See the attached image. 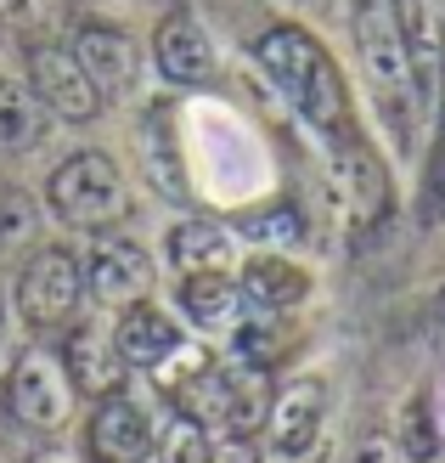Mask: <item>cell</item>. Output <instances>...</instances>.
Instances as JSON below:
<instances>
[{
  "label": "cell",
  "instance_id": "6da1fadb",
  "mask_svg": "<svg viewBox=\"0 0 445 463\" xmlns=\"http://www.w3.org/2000/svg\"><path fill=\"white\" fill-rule=\"evenodd\" d=\"M254 62L260 74L271 80V90L283 97L304 130H316L327 153L356 142L361 125H356V108H349V85H344V68L333 62V52L299 23H271V29L254 40Z\"/></svg>",
  "mask_w": 445,
  "mask_h": 463
},
{
  "label": "cell",
  "instance_id": "7a4b0ae2",
  "mask_svg": "<svg viewBox=\"0 0 445 463\" xmlns=\"http://www.w3.org/2000/svg\"><path fill=\"white\" fill-rule=\"evenodd\" d=\"M356 52H361V74H366V97L378 108L384 130L394 136V147L412 153L417 130H423L429 97L412 74V57L401 45V29L389 17V0H361L356 6Z\"/></svg>",
  "mask_w": 445,
  "mask_h": 463
},
{
  "label": "cell",
  "instance_id": "3957f363",
  "mask_svg": "<svg viewBox=\"0 0 445 463\" xmlns=\"http://www.w3.org/2000/svg\"><path fill=\"white\" fill-rule=\"evenodd\" d=\"M45 203H51V215L62 226H74V232H107V226H119L130 215V181H125L119 165H113V153L79 147L51 170Z\"/></svg>",
  "mask_w": 445,
  "mask_h": 463
},
{
  "label": "cell",
  "instance_id": "277c9868",
  "mask_svg": "<svg viewBox=\"0 0 445 463\" xmlns=\"http://www.w3.org/2000/svg\"><path fill=\"white\" fill-rule=\"evenodd\" d=\"M85 306V260L68 243H34L17 266V317L34 334H62Z\"/></svg>",
  "mask_w": 445,
  "mask_h": 463
},
{
  "label": "cell",
  "instance_id": "5b68a950",
  "mask_svg": "<svg viewBox=\"0 0 445 463\" xmlns=\"http://www.w3.org/2000/svg\"><path fill=\"white\" fill-rule=\"evenodd\" d=\"M74 402H79V390L74 379H68V367L57 351H23L12 362V373H6V412L23 424V430H34V435H51L62 430L68 419H74Z\"/></svg>",
  "mask_w": 445,
  "mask_h": 463
},
{
  "label": "cell",
  "instance_id": "8992f818",
  "mask_svg": "<svg viewBox=\"0 0 445 463\" xmlns=\"http://www.w3.org/2000/svg\"><path fill=\"white\" fill-rule=\"evenodd\" d=\"M153 254L147 243L125 238V232H90V249H85V294L107 311H125L135 299L153 294Z\"/></svg>",
  "mask_w": 445,
  "mask_h": 463
},
{
  "label": "cell",
  "instance_id": "52a82bcc",
  "mask_svg": "<svg viewBox=\"0 0 445 463\" xmlns=\"http://www.w3.org/2000/svg\"><path fill=\"white\" fill-rule=\"evenodd\" d=\"M321 430H327V379L321 373H299L271 396L265 412V452L276 463H304L321 447Z\"/></svg>",
  "mask_w": 445,
  "mask_h": 463
},
{
  "label": "cell",
  "instance_id": "ba28073f",
  "mask_svg": "<svg viewBox=\"0 0 445 463\" xmlns=\"http://www.w3.org/2000/svg\"><path fill=\"white\" fill-rule=\"evenodd\" d=\"M29 85H34V97L51 108V119H62V125H90L102 113V97H97V85H90V74L79 68L74 45L34 40L29 45Z\"/></svg>",
  "mask_w": 445,
  "mask_h": 463
},
{
  "label": "cell",
  "instance_id": "9c48e42d",
  "mask_svg": "<svg viewBox=\"0 0 445 463\" xmlns=\"http://www.w3.org/2000/svg\"><path fill=\"white\" fill-rule=\"evenodd\" d=\"M158 430L147 419V407L113 390V396H97L85 419V463H153Z\"/></svg>",
  "mask_w": 445,
  "mask_h": 463
},
{
  "label": "cell",
  "instance_id": "30bf717a",
  "mask_svg": "<svg viewBox=\"0 0 445 463\" xmlns=\"http://www.w3.org/2000/svg\"><path fill=\"white\" fill-rule=\"evenodd\" d=\"M74 57L90 74V85H97L102 108L107 102H130L135 85H142V45H135L125 29H113V23H85L74 34Z\"/></svg>",
  "mask_w": 445,
  "mask_h": 463
},
{
  "label": "cell",
  "instance_id": "8fae6325",
  "mask_svg": "<svg viewBox=\"0 0 445 463\" xmlns=\"http://www.w3.org/2000/svg\"><path fill=\"white\" fill-rule=\"evenodd\" d=\"M153 68L170 85H209L215 80V40H209V29L198 23L192 6H170L158 17V29H153Z\"/></svg>",
  "mask_w": 445,
  "mask_h": 463
},
{
  "label": "cell",
  "instance_id": "7c38bea8",
  "mask_svg": "<svg viewBox=\"0 0 445 463\" xmlns=\"http://www.w3.org/2000/svg\"><path fill=\"white\" fill-rule=\"evenodd\" d=\"M113 345H119L125 367H135V373H158V367L186 345V328L147 294V299H135V306L119 311V322H113Z\"/></svg>",
  "mask_w": 445,
  "mask_h": 463
},
{
  "label": "cell",
  "instance_id": "4fadbf2b",
  "mask_svg": "<svg viewBox=\"0 0 445 463\" xmlns=\"http://www.w3.org/2000/svg\"><path fill=\"white\" fill-rule=\"evenodd\" d=\"M389 17L401 29V45L412 57V74L434 102L445 90V0H389Z\"/></svg>",
  "mask_w": 445,
  "mask_h": 463
},
{
  "label": "cell",
  "instance_id": "5bb4252c",
  "mask_svg": "<svg viewBox=\"0 0 445 463\" xmlns=\"http://www.w3.org/2000/svg\"><path fill=\"white\" fill-rule=\"evenodd\" d=\"M333 187H338V198H344V210L356 215V226L384 221L389 203H394V193H389V170H384V158L372 153L366 136L333 147Z\"/></svg>",
  "mask_w": 445,
  "mask_h": 463
},
{
  "label": "cell",
  "instance_id": "9a60e30c",
  "mask_svg": "<svg viewBox=\"0 0 445 463\" xmlns=\"http://www.w3.org/2000/svg\"><path fill=\"white\" fill-rule=\"evenodd\" d=\"M237 288H243L248 311L288 317V311H299L304 299H311V271L283 249H260V254H248V260H237Z\"/></svg>",
  "mask_w": 445,
  "mask_h": 463
},
{
  "label": "cell",
  "instance_id": "2e32d148",
  "mask_svg": "<svg viewBox=\"0 0 445 463\" xmlns=\"http://www.w3.org/2000/svg\"><path fill=\"white\" fill-rule=\"evenodd\" d=\"M62 367L68 379H74L79 396H113V390H125V356L119 345H113V328H97V322H68V339H62Z\"/></svg>",
  "mask_w": 445,
  "mask_h": 463
},
{
  "label": "cell",
  "instance_id": "e0dca14e",
  "mask_svg": "<svg viewBox=\"0 0 445 463\" xmlns=\"http://www.w3.org/2000/svg\"><path fill=\"white\" fill-rule=\"evenodd\" d=\"M175 306L203 334H231L248 311L243 288H237V271H186V277H175Z\"/></svg>",
  "mask_w": 445,
  "mask_h": 463
},
{
  "label": "cell",
  "instance_id": "ac0fdd59",
  "mask_svg": "<svg viewBox=\"0 0 445 463\" xmlns=\"http://www.w3.org/2000/svg\"><path fill=\"white\" fill-rule=\"evenodd\" d=\"M163 260H170L175 277L186 271H231L237 266V232L220 226V221H203V215H186L170 226L163 238Z\"/></svg>",
  "mask_w": 445,
  "mask_h": 463
},
{
  "label": "cell",
  "instance_id": "d6986e66",
  "mask_svg": "<svg viewBox=\"0 0 445 463\" xmlns=\"http://www.w3.org/2000/svg\"><path fill=\"white\" fill-rule=\"evenodd\" d=\"M51 130V108L29 80H0V153H34Z\"/></svg>",
  "mask_w": 445,
  "mask_h": 463
},
{
  "label": "cell",
  "instance_id": "ffe728a7",
  "mask_svg": "<svg viewBox=\"0 0 445 463\" xmlns=\"http://www.w3.org/2000/svg\"><path fill=\"white\" fill-rule=\"evenodd\" d=\"M142 170L163 198H186V158L175 147V125H170V108H147V125H142Z\"/></svg>",
  "mask_w": 445,
  "mask_h": 463
},
{
  "label": "cell",
  "instance_id": "44dd1931",
  "mask_svg": "<svg viewBox=\"0 0 445 463\" xmlns=\"http://www.w3.org/2000/svg\"><path fill=\"white\" fill-rule=\"evenodd\" d=\"M34 243H40V203L12 181H0V260H17Z\"/></svg>",
  "mask_w": 445,
  "mask_h": 463
},
{
  "label": "cell",
  "instance_id": "7402d4cb",
  "mask_svg": "<svg viewBox=\"0 0 445 463\" xmlns=\"http://www.w3.org/2000/svg\"><path fill=\"white\" fill-rule=\"evenodd\" d=\"M394 447H401L406 463H434L445 435H440V419H434V402L429 396H412L401 407V424H394Z\"/></svg>",
  "mask_w": 445,
  "mask_h": 463
},
{
  "label": "cell",
  "instance_id": "603a6c76",
  "mask_svg": "<svg viewBox=\"0 0 445 463\" xmlns=\"http://www.w3.org/2000/svg\"><path fill=\"white\" fill-rule=\"evenodd\" d=\"M209 458H215V435H209V424H198L192 412L175 407V419L158 430L153 463H209Z\"/></svg>",
  "mask_w": 445,
  "mask_h": 463
},
{
  "label": "cell",
  "instance_id": "cb8c5ba5",
  "mask_svg": "<svg viewBox=\"0 0 445 463\" xmlns=\"http://www.w3.org/2000/svg\"><path fill=\"white\" fill-rule=\"evenodd\" d=\"M237 232H243V238H260L265 249H288V243H299V238H304V221H299L293 203H271V210L248 215Z\"/></svg>",
  "mask_w": 445,
  "mask_h": 463
},
{
  "label": "cell",
  "instance_id": "d4e9b609",
  "mask_svg": "<svg viewBox=\"0 0 445 463\" xmlns=\"http://www.w3.org/2000/svg\"><path fill=\"white\" fill-rule=\"evenodd\" d=\"M209 463H260V447H254V435H220Z\"/></svg>",
  "mask_w": 445,
  "mask_h": 463
},
{
  "label": "cell",
  "instance_id": "484cf974",
  "mask_svg": "<svg viewBox=\"0 0 445 463\" xmlns=\"http://www.w3.org/2000/svg\"><path fill=\"white\" fill-rule=\"evenodd\" d=\"M349 463H389V441H366V447H356V458Z\"/></svg>",
  "mask_w": 445,
  "mask_h": 463
},
{
  "label": "cell",
  "instance_id": "4316f807",
  "mask_svg": "<svg viewBox=\"0 0 445 463\" xmlns=\"http://www.w3.org/2000/svg\"><path fill=\"white\" fill-rule=\"evenodd\" d=\"M434 328H440V345H445V288H440V306H434Z\"/></svg>",
  "mask_w": 445,
  "mask_h": 463
},
{
  "label": "cell",
  "instance_id": "83f0119b",
  "mask_svg": "<svg viewBox=\"0 0 445 463\" xmlns=\"http://www.w3.org/2000/svg\"><path fill=\"white\" fill-rule=\"evenodd\" d=\"M34 463H74V458H62V452H45V458H34Z\"/></svg>",
  "mask_w": 445,
  "mask_h": 463
},
{
  "label": "cell",
  "instance_id": "f1b7e54d",
  "mask_svg": "<svg viewBox=\"0 0 445 463\" xmlns=\"http://www.w3.org/2000/svg\"><path fill=\"white\" fill-rule=\"evenodd\" d=\"M158 6H163V12H170V6H186V0H158Z\"/></svg>",
  "mask_w": 445,
  "mask_h": 463
},
{
  "label": "cell",
  "instance_id": "f546056e",
  "mask_svg": "<svg viewBox=\"0 0 445 463\" xmlns=\"http://www.w3.org/2000/svg\"><path fill=\"white\" fill-rule=\"evenodd\" d=\"M0 339H6V311H0Z\"/></svg>",
  "mask_w": 445,
  "mask_h": 463
}]
</instances>
